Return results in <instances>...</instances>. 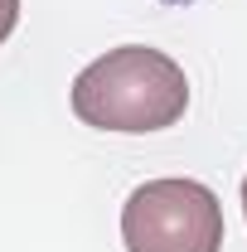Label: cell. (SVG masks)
<instances>
[{"mask_svg": "<svg viewBox=\"0 0 247 252\" xmlns=\"http://www.w3.org/2000/svg\"><path fill=\"white\" fill-rule=\"evenodd\" d=\"M73 112L97 131H165L189 112V78L170 54L151 44H122L73 78Z\"/></svg>", "mask_w": 247, "mask_h": 252, "instance_id": "obj_1", "label": "cell"}, {"mask_svg": "<svg viewBox=\"0 0 247 252\" xmlns=\"http://www.w3.org/2000/svg\"><path fill=\"white\" fill-rule=\"evenodd\" d=\"M126 252H218L223 248V204L199 180H146L122 209Z\"/></svg>", "mask_w": 247, "mask_h": 252, "instance_id": "obj_2", "label": "cell"}, {"mask_svg": "<svg viewBox=\"0 0 247 252\" xmlns=\"http://www.w3.org/2000/svg\"><path fill=\"white\" fill-rule=\"evenodd\" d=\"M15 25H20V0H0V44L15 34Z\"/></svg>", "mask_w": 247, "mask_h": 252, "instance_id": "obj_3", "label": "cell"}, {"mask_svg": "<svg viewBox=\"0 0 247 252\" xmlns=\"http://www.w3.org/2000/svg\"><path fill=\"white\" fill-rule=\"evenodd\" d=\"M243 214H247V175H243Z\"/></svg>", "mask_w": 247, "mask_h": 252, "instance_id": "obj_4", "label": "cell"}]
</instances>
